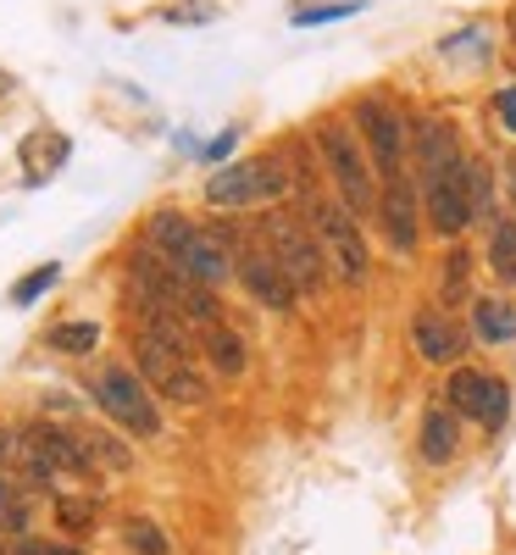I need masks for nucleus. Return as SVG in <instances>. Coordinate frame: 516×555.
<instances>
[{
	"mask_svg": "<svg viewBox=\"0 0 516 555\" xmlns=\"http://www.w3.org/2000/svg\"><path fill=\"white\" fill-rule=\"evenodd\" d=\"M145 245H156L172 267H183L195 278V284L217 289L233 278V267H240V250H233L217 228H201L190 217H178V211H156L151 228H145Z\"/></svg>",
	"mask_w": 516,
	"mask_h": 555,
	"instance_id": "nucleus-1",
	"label": "nucleus"
},
{
	"mask_svg": "<svg viewBox=\"0 0 516 555\" xmlns=\"http://www.w3.org/2000/svg\"><path fill=\"white\" fill-rule=\"evenodd\" d=\"M128 295H133V300L172 306L178 317H190L195 328H217V317H222L217 295H211L206 284H195V278L183 272V267H172L156 245L128 250Z\"/></svg>",
	"mask_w": 516,
	"mask_h": 555,
	"instance_id": "nucleus-2",
	"label": "nucleus"
},
{
	"mask_svg": "<svg viewBox=\"0 0 516 555\" xmlns=\"http://www.w3.org/2000/svg\"><path fill=\"white\" fill-rule=\"evenodd\" d=\"M317 145H322V162H327V178L339 183V201L366 217V211H378L384 190H378V172H372V156L356 145V133L339 122V117H327L322 133H317Z\"/></svg>",
	"mask_w": 516,
	"mask_h": 555,
	"instance_id": "nucleus-3",
	"label": "nucleus"
},
{
	"mask_svg": "<svg viewBox=\"0 0 516 555\" xmlns=\"http://www.w3.org/2000/svg\"><path fill=\"white\" fill-rule=\"evenodd\" d=\"M306 222H311V234L327 256V272L339 278V284H366V272H372V256H366V240H361V222L345 201H311L306 206Z\"/></svg>",
	"mask_w": 516,
	"mask_h": 555,
	"instance_id": "nucleus-4",
	"label": "nucleus"
},
{
	"mask_svg": "<svg viewBox=\"0 0 516 555\" xmlns=\"http://www.w3.org/2000/svg\"><path fill=\"white\" fill-rule=\"evenodd\" d=\"M289 195V167L278 156H245V162H228L206 178V201L222 211H245V206H267V201H284Z\"/></svg>",
	"mask_w": 516,
	"mask_h": 555,
	"instance_id": "nucleus-5",
	"label": "nucleus"
},
{
	"mask_svg": "<svg viewBox=\"0 0 516 555\" xmlns=\"http://www.w3.org/2000/svg\"><path fill=\"white\" fill-rule=\"evenodd\" d=\"M261 234H267L272 261L289 272V284H295L300 295H317V289L327 284V256H322V245H317V234H311L306 217H295V211H267V217H261Z\"/></svg>",
	"mask_w": 516,
	"mask_h": 555,
	"instance_id": "nucleus-6",
	"label": "nucleus"
},
{
	"mask_svg": "<svg viewBox=\"0 0 516 555\" xmlns=\"http://www.w3.org/2000/svg\"><path fill=\"white\" fill-rule=\"evenodd\" d=\"M89 395H95V405L112 416V423L133 439H156L162 434V411H156V395L151 384L133 373V366H101L95 384H89Z\"/></svg>",
	"mask_w": 516,
	"mask_h": 555,
	"instance_id": "nucleus-7",
	"label": "nucleus"
},
{
	"mask_svg": "<svg viewBox=\"0 0 516 555\" xmlns=\"http://www.w3.org/2000/svg\"><path fill=\"white\" fill-rule=\"evenodd\" d=\"M133 373L151 384V395H162L172 405H201L206 400V378L195 373V361L156 345V339H145V334L133 339Z\"/></svg>",
	"mask_w": 516,
	"mask_h": 555,
	"instance_id": "nucleus-8",
	"label": "nucleus"
},
{
	"mask_svg": "<svg viewBox=\"0 0 516 555\" xmlns=\"http://www.w3.org/2000/svg\"><path fill=\"white\" fill-rule=\"evenodd\" d=\"M361 117V133H366V156H372V172H378L384 183L405 178V145H411V122L389 106V101H361L356 106Z\"/></svg>",
	"mask_w": 516,
	"mask_h": 555,
	"instance_id": "nucleus-9",
	"label": "nucleus"
},
{
	"mask_svg": "<svg viewBox=\"0 0 516 555\" xmlns=\"http://www.w3.org/2000/svg\"><path fill=\"white\" fill-rule=\"evenodd\" d=\"M444 395H450L455 416H473V423H483L489 434L505 428V416H511V389L500 378H489V373H473V366H455Z\"/></svg>",
	"mask_w": 516,
	"mask_h": 555,
	"instance_id": "nucleus-10",
	"label": "nucleus"
},
{
	"mask_svg": "<svg viewBox=\"0 0 516 555\" xmlns=\"http://www.w3.org/2000/svg\"><path fill=\"white\" fill-rule=\"evenodd\" d=\"M422 206H428V222L439 228L444 240H455L466 222H478L473 217V190H466V162L434 172L428 183H422Z\"/></svg>",
	"mask_w": 516,
	"mask_h": 555,
	"instance_id": "nucleus-11",
	"label": "nucleus"
},
{
	"mask_svg": "<svg viewBox=\"0 0 516 555\" xmlns=\"http://www.w3.org/2000/svg\"><path fill=\"white\" fill-rule=\"evenodd\" d=\"M233 278H240L245 295L261 300L267 311H295V300H300V289L289 284V272L278 267L272 250H261V245H245V250H240V267H233Z\"/></svg>",
	"mask_w": 516,
	"mask_h": 555,
	"instance_id": "nucleus-12",
	"label": "nucleus"
},
{
	"mask_svg": "<svg viewBox=\"0 0 516 555\" xmlns=\"http://www.w3.org/2000/svg\"><path fill=\"white\" fill-rule=\"evenodd\" d=\"M128 317H133V328L145 334V339H156V345H167V350L195 361L201 339H195V322L190 317H178L172 306H156V300H133V295H128Z\"/></svg>",
	"mask_w": 516,
	"mask_h": 555,
	"instance_id": "nucleus-13",
	"label": "nucleus"
},
{
	"mask_svg": "<svg viewBox=\"0 0 516 555\" xmlns=\"http://www.w3.org/2000/svg\"><path fill=\"white\" fill-rule=\"evenodd\" d=\"M23 434H28V444H34L44 461H51L56 473H67V478H95V461H89L78 428H62V423H28Z\"/></svg>",
	"mask_w": 516,
	"mask_h": 555,
	"instance_id": "nucleus-14",
	"label": "nucleus"
},
{
	"mask_svg": "<svg viewBox=\"0 0 516 555\" xmlns=\"http://www.w3.org/2000/svg\"><path fill=\"white\" fill-rule=\"evenodd\" d=\"M411 156L422 167V183H428L434 172H444V167H455V162H466L461 139H455V122L450 117H422L416 133H411Z\"/></svg>",
	"mask_w": 516,
	"mask_h": 555,
	"instance_id": "nucleus-15",
	"label": "nucleus"
},
{
	"mask_svg": "<svg viewBox=\"0 0 516 555\" xmlns=\"http://www.w3.org/2000/svg\"><path fill=\"white\" fill-rule=\"evenodd\" d=\"M422 201H416V190L405 178H395V183H384V201H378V217H384V234H389V245L395 250H416V234H422Z\"/></svg>",
	"mask_w": 516,
	"mask_h": 555,
	"instance_id": "nucleus-16",
	"label": "nucleus"
},
{
	"mask_svg": "<svg viewBox=\"0 0 516 555\" xmlns=\"http://www.w3.org/2000/svg\"><path fill=\"white\" fill-rule=\"evenodd\" d=\"M411 345H416L422 361L444 366V361H455V356L466 350V334L455 328L444 311H416V317H411Z\"/></svg>",
	"mask_w": 516,
	"mask_h": 555,
	"instance_id": "nucleus-17",
	"label": "nucleus"
},
{
	"mask_svg": "<svg viewBox=\"0 0 516 555\" xmlns=\"http://www.w3.org/2000/svg\"><path fill=\"white\" fill-rule=\"evenodd\" d=\"M422 461H434V467H444V461H455L461 450V416L450 405H434L428 416H422V439H416Z\"/></svg>",
	"mask_w": 516,
	"mask_h": 555,
	"instance_id": "nucleus-18",
	"label": "nucleus"
},
{
	"mask_svg": "<svg viewBox=\"0 0 516 555\" xmlns=\"http://www.w3.org/2000/svg\"><path fill=\"white\" fill-rule=\"evenodd\" d=\"M473 339L478 345H511L516 339V306L500 300V295L473 300Z\"/></svg>",
	"mask_w": 516,
	"mask_h": 555,
	"instance_id": "nucleus-19",
	"label": "nucleus"
},
{
	"mask_svg": "<svg viewBox=\"0 0 516 555\" xmlns=\"http://www.w3.org/2000/svg\"><path fill=\"white\" fill-rule=\"evenodd\" d=\"M201 356L211 361V373H222V378H240L245 366H250V350H245V339L233 334V328H222V322L201 334Z\"/></svg>",
	"mask_w": 516,
	"mask_h": 555,
	"instance_id": "nucleus-20",
	"label": "nucleus"
},
{
	"mask_svg": "<svg viewBox=\"0 0 516 555\" xmlns=\"http://www.w3.org/2000/svg\"><path fill=\"white\" fill-rule=\"evenodd\" d=\"M78 439H83L89 461H95V473H128V467H133V450H128V439H122V434L83 423V428H78Z\"/></svg>",
	"mask_w": 516,
	"mask_h": 555,
	"instance_id": "nucleus-21",
	"label": "nucleus"
},
{
	"mask_svg": "<svg viewBox=\"0 0 516 555\" xmlns=\"http://www.w3.org/2000/svg\"><path fill=\"white\" fill-rule=\"evenodd\" d=\"M489 267L500 284H516V222H505V217H494V228H489Z\"/></svg>",
	"mask_w": 516,
	"mask_h": 555,
	"instance_id": "nucleus-22",
	"label": "nucleus"
},
{
	"mask_svg": "<svg viewBox=\"0 0 516 555\" xmlns=\"http://www.w3.org/2000/svg\"><path fill=\"white\" fill-rule=\"evenodd\" d=\"M44 345L62 350V356H89L101 345V328H95V322H56V328L44 334Z\"/></svg>",
	"mask_w": 516,
	"mask_h": 555,
	"instance_id": "nucleus-23",
	"label": "nucleus"
},
{
	"mask_svg": "<svg viewBox=\"0 0 516 555\" xmlns=\"http://www.w3.org/2000/svg\"><path fill=\"white\" fill-rule=\"evenodd\" d=\"M56 278H62V267H56V261H44V267H28V272L17 278V284H12V295H7V300H12V306H34V300H39L44 289L56 284Z\"/></svg>",
	"mask_w": 516,
	"mask_h": 555,
	"instance_id": "nucleus-24",
	"label": "nucleus"
},
{
	"mask_svg": "<svg viewBox=\"0 0 516 555\" xmlns=\"http://www.w3.org/2000/svg\"><path fill=\"white\" fill-rule=\"evenodd\" d=\"M122 544L133 550V555H172V544H167V533L151 522V517H133L128 528H122Z\"/></svg>",
	"mask_w": 516,
	"mask_h": 555,
	"instance_id": "nucleus-25",
	"label": "nucleus"
},
{
	"mask_svg": "<svg viewBox=\"0 0 516 555\" xmlns=\"http://www.w3.org/2000/svg\"><path fill=\"white\" fill-rule=\"evenodd\" d=\"M56 522H62L67 533H95V500L62 494V500H56Z\"/></svg>",
	"mask_w": 516,
	"mask_h": 555,
	"instance_id": "nucleus-26",
	"label": "nucleus"
},
{
	"mask_svg": "<svg viewBox=\"0 0 516 555\" xmlns=\"http://www.w3.org/2000/svg\"><path fill=\"white\" fill-rule=\"evenodd\" d=\"M34 533V505L17 494V500H0V539H28Z\"/></svg>",
	"mask_w": 516,
	"mask_h": 555,
	"instance_id": "nucleus-27",
	"label": "nucleus"
},
{
	"mask_svg": "<svg viewBox=\"0 0 516 555\" xmlns=\"http://www.w3.org/2000/svg\"><path fill=\"white\" fill-rule=\"evenodd\" d=\"M466 190H473V217L489 222V211H494V178H489L483 162H466Z\"/></svg>",
	"mask_w": 516,
	"mask_h": 555,
	"instance_id": "nucleus-28",
	"label": "nucleus"
},
{
	"mask_svg": "<svg viewBox=\"0 0 516 555\" xmlns=\"http://www.w3.org/2000/svg\"><path fill=\"white\" fill-rule=\"evenodd\" d=\"M466 272H473V256L450 250V261H444V300H461L466 295Z\"/></svg>",
	"mask_w": 516,
	"mask_h": 555,
	"instance_id": "nucleus-29",
	"label": "nucleus"
},
{
	"mask_svg": "<svg viewBox=\"0 0 516 555\" xmlns=\"http://www.w3.org/2000/svg\"><path fill=\"white\" fill-rule=\"evenodd\" d=\"M7 555H83V550H78V544H56V539H34V533H28V539H12Z\"/></svg>",
	"mask_w": 516,
	"mask_h": 555,
	"instance_id": "nucleus-30",
	"label": "nucleus"
},
{
	"mask_svg": "<svg viewBox=\"0 0 516 555\" xmlns=\"http://www.w3.org/2000/svg\"><path fill=\"white\" fill-rule=\"evenodd\" d=\"M17 461H23V428H7V423H0V473L17 467Z\"/></svg>",
	"mask_w": 516,
	"mask_h": 555,
	"instance_id": "nucleus-31",
	"label": "nucleus"
},
{
	"mask_svg": "<svg viewBox=\"0 0 516 555\" xmlns=\"http://www.w3.org/2000/svg\"><path fill=\"white\" fill-rule=\"evenodd\" d=\"M356 12V0H339V7H306V12H295V23L306 28V23H334V17H350Z\"/></svg>",
	"mask_w": 516,
	"mask_h": 555,
	"instance_id": "nucleus-32",
	"label": "nucleus"
},
{
	"mask_svg": "<svg viewBox=\"0 0 516 555\" xmlns=\"http://www.w3.org/2000/svg\"><path fill=\"white\" fill-rule=\"evenodd\" d=\"M494 117H500L505 133H516V83H505L500 95H494Z\"/></svg>",
	"mask_w": 516,
	"mask_h": 555,
	"instance_id": "nucleus-33",
	"label": "nucleus"
},
{
	"mask_svg": "<svg viewBox=\"0 0 516 555\" xmlns=\"http://www.w3.org/2000/svg\"><path fill=\"white\" fill-rule=\"evenodd\" d=\"M167 17H172V23H206V17H211V7H172Z\"/></svg>",
	"mask_w": 516,
	"mask_h": 555,
	"instance_id": "nucleus-34",
	"label": "nucleus"
},
{
	"mask_svg": "<svg viewBox=\"0 0 516 555\" xmlns=\"http://www.w3.org/2000/svg\"><path fill=\"white\" fill-rule=\"evenodd\" d=\"M0 500H17V483H12L7 473H0Z\"/></svg>",
	"mask_w": 516,
	"mask_h": 555,
	"instance_id": "nucleus-35",
	"label": "nucleus"
},
{
	"mask_svg": "<svg viewBox=\"0 0 516 555\" xmlns=\"http://www.w3.org/2000/svg\"><path fill=\"white\" fill-rule=\"evenodd\" d=\"M0 555H7V539H0Z\"/></svg>",
	"mask_w": 516,
	"mask_h": 555,
	"instance_id": "nucleus-36",
	"label": "nucleus"
}]
</instances>
